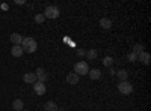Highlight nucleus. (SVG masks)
Returning <instances> with one entry per match:
<instances>
[{"instance_id":"1","label":"nucleus","mask_w":151,"mask_h":111,"mask_svg":"<svg viewBox=\"0 0 151 111\" xmlns=\"http://www.w3.org/2000/svg\"><path fill=\"white\" fill-rule=\"evenodd\" d=\"M21 48H23V51H24V53L32 54V53L36 51L38 45H36V41H35L33 38H24L23 42H21Z\"/></svg>"},{"instance_id":"6","label":"nucleus","mask_w":151,"mask_h":111,"mask_svg":"<svg viewBox=\"0 0 151 111\" xmlns=\"http://www.w3.org/2000/svg\"><path fill=\"white\" fill-rule=\"evenodd\" d=\"M35 75H36V80L40 81V83H45L47 78H48V74H47L45 69H42V68H38V69L35 71Z\"/></svg>"},{"instance_id":"23","label":"nucleus","mask_w":151,"mask_h":111,"mask_svg":"<svg viewBox=\"0 0 151 111\" xmlns=\"http://www.w3.org/2000/svg\"><path fill=\"white\" fill-rule=\"evenodd\" d=\"M109 74H110V75H112V77H115V74H116V71H115V69H113V68H110V71H109Z\"/></svg>"},{"instance_id":"9","label":"nucleus","mask_w":151,"mask_h":111,"mask_svg":"<svg viewBox=\"0 0 151 111\" xmlns=\"http://www.w3.org/2000/svg\"><path fill=\"white\" fill-rule=\"evenodd\" d=\"M79 80H80V77L77 75V74H74V72H70L68 75H67V83L71 84V86L79 84Z\"/></svg>"},{"instance_id":"15","label":"nucleus","mask_w":151,"mask_h":111,"mask_svg":"<svg viewBox=\"0 0 151 111\" xmlns=\"http://www.w3.org/2000/svg\"><path fill=\"white\" fill-rule=\"evenodd\" d=\"M100 26H101L103 29H110L112 27V21L109 18H101L100 20Z\"/></svg>"},{"instance_id":"8","label":"nucleus","mask_w":151,"mask_h":111,"mask_svg":"<svg viewBox=\"0 0 151 111\" xmlns=\"http://www.w3.org/2000/svg\"><path fill=\"white\" fill-rule=\"evenodd\" d=\"M150 60H151V56H150V53H147V51L137 54V62H141L142 65H150Z\"/></svg>"},{"instance_id":"10","label":"nucleus","mask_w":151,"mask_h":111,"mask_svg":"<svg viewBox=\"0 0 151 111\" xmlns=\"http://www.w3.org/2000/svg\"><path fill=\"white\" fill-rule=\"evenodd\" d=\"M9 39H11V42L14 44V45H21V42H23V36L20 35V33H12L11 36H9Z\"/></svg>"},{"instance_id":"5","label":"nucleus","mask_w":151,"mask_h":111,"mask_svg":"<svg viewBox=\"0 0 151 111\" xmlns=\"http://www.w3.org/2000/svg\"><path fill=\"white\" fill-rule=\"evenodd\" d=\"M45 90H47V87H45V83H40V81H36V83L33 84V92H35L38 96H42V95H45Z\"/></svg>"},{"instance_id":"25","label":"nucleus","mask_w":151,"mask_h":111,"mask_svg":"<svg viewBox=\"0 0 151 111\" xmlns=\"http://www.w3.org/2000/svg\"><path fill=\"white\" fill-rule=\"evenodd\" d=\"M21 111H29V110H21Z\"/></svg>"},{"instance_id":"7","label":"nucleus","mask_w":151,"mask_h":111,"mask_svg":"<svg viewBox=\"0 0 151 111\" xmlns=\"http://www.w3.org/2000/svg\"><path fill=\"white\" fill-rule=\"evenodd\" d=\"M23 81L26 83V84H35L38 80H36V75H35V72H27V74H24L23 75Z\"/></svg>"},{"instance_id":"3","label":"nucleus","mask_w":151,"mask_h":111,"mask_svg":"<svg viewBox=\"0 0 151 111\" xmlns=\"http://www.w3.org/2000/svg\"><path fill=\"white\" fill-rule=\"evenodd\" d=\"M59 14H60V12H59V9H58V6H47L45 8V11H44V17L45 18H50V20H55V18H58L59 17Z\"/></svg>"},{"instance_id":"11","label":"nucleus","mask_w":151,"mask_h":111,"mask_svg":"<svg viewBox=\"0 0 151 111\" xmlns=\"http://www.w3.org/2000/svg\"><path fill=\"white\" fill-rule=\"evenodd\" d=\"M23 48H21V45H12V48H11V54L14 56V57H21L23 56Z\"/></svg>"},{"instance_id":"22","label":"nucleus","mask_w":151,"mask_h":111,"mask_svg":"<svg viewBox=\"0 0 151 111\" xmlns=\"http://www.w3.org/2000/svg\"><path fill=\"white\" fill-rule=\"evenodd\" d=\"M76 54H77L79 57H85V56H86V51L83 50V48H77V51H76Z\"/></svg>"},{"instance_id":"16","label":"nucleus","mask_w":151,"mask_h":111,"mask_svg":"<svg viewBox=\"0 0 151 111\" xmlns=\"http://www.w3.org/2000/svg\"><path fill=\"white\" fill-rule=\"evenodd\" d=\"M86 57H88V60H95V59L98 57V51L92 48V50L86 51Z\"/></svg>"},{"instance_id":"17","label":"nucleus","mask_w":151,"mask_h":111,"mask_svg":"<svg viewBox=\"0 0 151 111\" xmlns=\"http://www.w3.org/2000/svg\"><path fill=\"white\" fill-rule=\"evenodd\" d=\"M24 107V104H23V101L21 99H15L14 102H12V108H14L15 111H21V108Z\"/></svg>"},{"instance_id":"12","label":"nucleus","mask_w":151,"mask_h":111,"mask_svg":"<svg viewBox=\"0 0 151 111\" xmlns=\"http://www.w3.org/2000/svg\"><path fill=\"white\" fill-rule=\"evenodd\" d=\"M88 75H89L91 80H100L101 78V71L100 69H89V72H88Z\"/></svg>"},{"instance_id":"2","label":"nucleus","mask_w":151,"mask_h":111,"mask_svg":"<svg viewBox=\"0 0 151 111\" xmlns=\"http://www.w3.org/2000/svg\"><path fill=\"white\" fill-rule=\"evenodd\" d=\"M88 72H89V65L86 63V62H77V63L74 65V74H77V75H88Z\"/></svg>"},{"instance_id":"14","label":"nucleus","mask_w":151,"mask_h":111,"mask_svg":"<svg viewBox=\"0 0 151 111\" xmlns=\"http://www.w3.org/2000/svg\"><path fill=\"white\" fill-rule=\"evenodd\" d=\"M115 75H116L121 81H127V78H129V72L125 71V69H119V71H116Z\"/></svg>"},{"instance_id":"21","label":"nucleus","mask_w":151,"mask_h":111,"mask_svg":"<svg viewBox=\"0 0 151 111\" xmlns=\"http://www.w3.org/2000/svg\"><path fill=\"white\" fill-rule=\"evenodd\" d=\"M127 59H129V62H137V54H134V53H129V56H127Z\"/></svg>"},{"instance_id":"4","label":"nucleus","mask_w":151,"mask_h":111,"mask_svg":"<svg viewBox=\"0 0 151 111\" xmlns=\"http://www.w3.org/2000/svg\"><path fill=\"white\" fill-rule=\"evenodd\" d=\"M118 92L122 93V95H130L133 92V86L129 81H121L118 84Z\"/></svg>"},{"instance_id":"18","label":"nucleus","mask_w":151,"mask_h":111,"mask_svg":"<svg viewBox=\"0 0 151 111\" xmlns=\"http://www.w3.org/2000/svg\"><path fill=\"white\" fill-rule=\"evenodd\" d=\"M144 48H145V47H144L142 44H136V45L133 47V51H132V53H134V54H141V53L145 51Z\"/></svg>"},{"instance_id":"20","label":"nucleus","mask_w":151,"mask_h":111,"mask_svg":"<svg viewBox=\"0 0 151 111\" xmlns=\"http://www.w3.org/2000/svg\"><path fill=\"white\" fill-rule=\"evenodd\" d=\"M45 21V17L42 15V14H38V15H35V23H38V24H42Z\"/></svg>"},{"instance_id":"13","label":"nucleus","mask_w":151,"mask_h":111,"mask_svg":"<svg viewBox=\"0 0 151 111\" xmlns=\"http://www.w3.org/2000/svg\"><path fill=\"white\" fill-rule=\"evenodd\" d=\"M44 110H45V111H58L59 107H58V104H56L55 101H48V102H45Z\"/></svg>"},{"instance_id":"19","label":"nucleus","mask_w":151,"mask_h":111,"mask_svg":"<svg viewBox=\"0 0 151 111\" xmlns=\"http://www.w3.org/2000/svg\"><path fill=\"white\" fill-rule=\"evenodd\" d=\"M103 65H104L106 68H112V66H113V59H112L110 56H106V57L103 59Z\"/></svg>"},{"instance_id":"24","label":"nucleus","mask_w":151,"mask_h":111,"mask_svg":"<svg viewBox=\"0 0 151 111\" xmlns=\"http://www.w3.org/2000/svg\"><path fill=\"white\" fill-rule=\"evenodd\" d=\"M15 3H17V5H23V3H24V0H17Z\"/></svg>"}]
</instances>
